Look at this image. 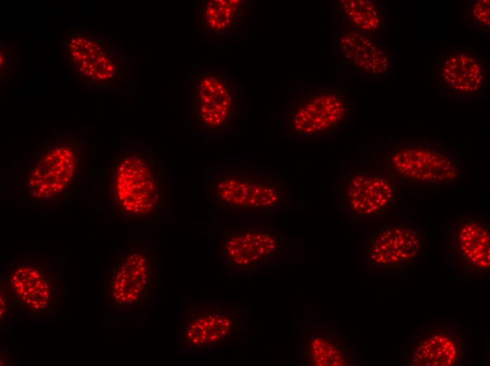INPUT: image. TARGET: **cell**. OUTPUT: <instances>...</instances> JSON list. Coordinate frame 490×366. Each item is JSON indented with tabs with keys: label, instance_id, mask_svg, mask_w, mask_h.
Returning a JSON list of instances; mask_svg holds the SVG:
<instances>
[{
	"label": "cell",
	"instance_id": "cell-1",
	"mask_svg": "<svg viewBox=\"0 0 490 366\" xmlns=\"http://www.w3.org/2000/svg\"><path fill=\"white\" fill-rule=\"evenodd\" d=\"M103 194L113 222L151 227L171 213L172 177L156 149L122 145L105 165Z\"/></svg>",
	"mask_w": 490,
	"mask_h": 366
},
{
	"label": "cell",
	"instance_id": "cell-2",
	"mask_svg": "<svg viewBox=\"0 0 490 366\" xmlns=\"http://www.w3.org/2000/svg\"><path fill=\"white\" fill-rule=\"evenodd\" d=\"M87 139L80 134L46 137L23 157L20 199L34 210L58 208L80 190L86 175Z\"/></svg>",
	"mask_w": 490,
	"mask_h": 366
},
{
	"label": "cell",
	"instance_id": "cell-3",
	"mask_svg": "<svg viewBox=\"0 0 490 366\" xmlns=\"http://www.w3.org/2000/svg\"><path fill=\"white\" fill-rule=\"evenodd\" d=\"M158 249L150 239L128 238L102 263L99 291L106 311L118 319L145 318L160 282Z\"/></svg>",
	"mask_w": 490,
	"mask_h": 366
},
{
	"label": "cell",
	"instance_id": "cell-4",
	"mask_svg": "<svg viewBox=\"0 0 490 366\" xmlns=\"http://www.w3.org/2000/svg\"><path fill=\"white\" fill-rule=\"evenodd\" d=\"M15 316L32 321L55 318L65 306V277L55 259L43 252L10 258L1 270Z\"/></svg>",
	"mask_w": 490,
	"mask_h": 366
},
{
	"label": "cell",
	"instance_id": "cell-5",
	"mask_svg": "<svg viewBox=\"0 0 490 366\" xmlns=\"http://www.w3.org/2000/svg\"><path fill=\"white\" fill-rule=\"evenodd\" d=\"M205 199L214 209L230 212H271L294 203L281 174L241 165L218 166L210 172Z\"/></svg>",
	"mask_w": 490,
	"mask_h": 366
},
{
	"label": "cell",
	"instance_id": "cell-6",
	"mask_svg": "<svg viewBox=\"0 0 490 366\" xmlns=\"http://www.w3.org/2000/svg\"><path fill=\"white\" fill-rule=\"evenodd\" d=\"M352 101L340 87L318 85L294 94L284 106L282 134L294 141H325L351 120Z\"/></svg>",
	"mask_w": 490,
	"mask_h": 366
},
{
	"label": "cell",
	"instance_id": "cell-7",
	"mask_svg": "<svg viewBox=\"0 0 490 366\" xmlns=\"http://www.w3.org/2000/svg\"><path fill=\"white\" fill-rule=\"evenodd\" d=\"M383 156V167L395 180L417 188H447L463 177L458 153L440 143L396 140Z\"/></svg>",
	"mask_w": 490,
	"mask_h": 366
},
{
	"label": "cell",
	"instance_id": "cell-8",
	"mask_svg": "<svg viewBox=\"0 0 490 366\" xmlns=\"http://www.w3.org/2000/svg\"><path fill=\"white\" fill-rule=\"evenodd\" d=\"M216 258L229 274L260 272L288 255L291 244L276 227L264 223L214 228Z\"/></svg>",
	"mask_w": 490,
	"mask_h": 366
},
{
	"label": "cell",
	"instance_id": "cell-9",
	"mask_svg": "<svg viewBox=\"0 0 490 366\" xmlns=\"http://www.w3.org/2000/svg\"><path fill=\"white\" fill-rule=\"evenodd\" d=\"M242 311L223 303L187 298L178 321V347L184 353L222 348L240 337Z\"/></svg>",
	"mask_w": 490,
	"mask_h": 366
},
{
	"label": "cell",
	"instance_id": "cell-10",
	"mask_svg": "<svg viewBox=\"0 0 490 366\" xmlns=\"http://www.w3.org/2000/svg\"><path fill=\"white\" fill-rule=\"evenodd\" d=\"M240 93L224 71L201 72L192 93L190 117L196 132L216 134L234 131L239 124Z\"/></svg>",
	"mask_w": 490,
	"mask_h": 366
},
{
	"label": "cell",
	"instance_id": "cell-11",
	"mask_svg": "<svg viewBox=\"0 0 490 366\" xmlns=\"http://www.w3.org/2000/svg\"><path fill=\"white\" fill-rule=\"evenodd\" d=\"M67 67L82 88L107 89L119 82L120 52L102 33L75 31L68 34Z\"/></svg>",
	"mask_w": 490,
	"mask_h": 366
},
{
	"label": "cell",
	"instance_id": "cell-12",
	"mask_svg": "<svg viewBox=\"0 0 490 366\" xmlns=\"http://www.w3.org/2000/svg\"><path fill=\"white\" fill-rule=\"evenodd\" d=\"M398 194L396 180L383 166L345 171L340 175L339 203L353 216L380 217L397 206Z\"/></svg>",
	"mask_w": 490,
	"mask_h": 366
},
{
	"label": "cell",
	"instance_id": "cell-13",
	"mask_svg": "<svg viewBox=\"0 0 490 366\" xmlns=\"http://www.w3.org/2000/svg\"><path fill=\"white\" fill-rule=\"evenodd\" d=\"M434 77L437 94L458 101H478L486 86V62L470 46L445 49L436 55Z\"/></svg>",
	"mask_w": 490,
	"mask_h": 366
},
{
	"label": "cell",
	"instance_id": "cell-14",
	"mask_svg": "<svg viewBox=\"0 0 490 366\" xmlns=\"http://www.w3.org/2000/svg\"><path fill=\"white\" fill-rule=\"evenodd\" d=\"M336 46L341 64L353 75L378 79L393 70L394 60L377 35L347 30L338 34Z\"/></svg>",
	"mask_w": 490,
	"mask_h": 366
},
{
	"label": "cell",
	"instance_id": "cell-15",
	"mask_svg": "<svg viewBox=\"0 0 490 366\" xmlns=\"http://www.w3.org/2000/svg\"><path fill=\"white\" fill-rule=\"evenodd\" d=\"M423 251L422 237L412 224L378 227L368 247V260L379 267H394L416 260Z\"/></svg>",
	"mask_w": 490,
	"mask_h": 366
},
{
	"label": "cell",
	"instance_id": "cell-16",
	"mask_svg": "<svg viewBox=\"0 0 490 366\" xmlns=\"http://www.w3.org/2000/svg\"><path fill=\"white\" fill-rule=\"evenodd\" d=\"M449 250L465 265L487 270L490 266L489 227L476 216H462L450 227Z\"/></svg>",
	"mask_w": 490,
	"mask_h": 366
},
{
	"label": "cell",
	"instance_id": "cell-17",
	"mask_svg": "<svg viewBox=\"0 0 490 366\" xmlns=\"http://www.w3.org/2000/svg\"><path fill=\"white\" fill-rule=\"evenodd\" d=\"M300 347L303 362L313 366H344L350 363L344 340L332 329L319 325L302 329Z\"/></svg>",
	"mask_w": 490,
	"mask_h": 366
},
{
	"label": "cell",
	"instance_id": "cell-18",
	"mask_svg": "<svg viewBox=\"0 0 490 366\" xmlns=\"http://www.w3.org/2000/svg\"><path fill=\"white\" fill-rule=\"evenodd\" d=\"M339 20L346 23L348 30L378 36L384 31L386 15L379 4L372 0H341L337 2Z\"/></svg>",
	"mask_w": 490,
	"mask_h": 366
},
{
	"label": "cell",
	"instance_id": "cell-19",
	"mask_svg": "<svg viewBox=\"0 0 490 366\" xmlns=\"http://www.w3.org/2000/svg\"><path fill=\"white\" fill-rule=\"evenodd\" d=\"M458 358V348L454 339L446 334L435 333L415 343L410 363L417 366H452Z\"/></svg>",
	"mask_w": 490,
	"mask_h": 366
},
{
	"label": "cell",
	"instance_id": "cell-20",
	"mask_svg": "<svg viewBox=\"0 0 490 366\" xmlns=\"http://www.w3.org/2000/svg\"><path fill=\"white\" fill-rule=\"evenodd\" d=\"M244 9L241 0H211L204 4L202 15L211 30L226 34L239 25Z\"/></svg>",
	"mask_w": 490,
	"mask_h": 366
},
{
	"label": "cell",
	"instance_id": "cell-21",
	"mask_svg": "<svg viewBox=\"0 0 490 366\" xmlns=\"http://www.w3.org/2000/svg\"><path fill=\"white\" fill-rule=\"evenodd\" d=\"M489 0H477L467 9L463 20L470 25L474 30L487 32L490 27Z\"/></svg>",
	"mask_w": 490,
	"mask_h": 366
},
{
	"label": "cell",
	"instance_id": "cell-22",
	"mask_svg": "<svg viewBox=\"0 0 490 366\" xmlns=\"http://www.w3.org/2000/svg\"><path fill=\"white\" fill-rule=\"evenodd\" d=\"M12 298L5 281L0 278V328L6 329L13 325L15 317Z\"/></svg>",
	"mask_w": 490,
	"mask_h": 366
},
{
	"label": "cell",
	"instance_id": "cell-23",
	"mask_svg": "<svg viewBox=\"0 0 490 366\" xmlns=\"http://www.w3.org/2000/svg\"><path fill=\"white\" fill-rule=\"evenodd\" d=\"M14 62L13 46L4 44L1 48V77H7Z\"/></svg>",
	"mask_w": 490,
	"mask_h": 366
},
{
	"label": "cell",
	"instance_id": "cell-24",
	"mask_svg": "<svg viewBox=\"0 0 490 366\" xmlns=\"http://www.w3.org/2000/svg\"><path fill=\"white\" fill-rule=\"evenodd\" d=\"M0 357L1 366L14 365L15 357L13 353L11 347L6 345L4 341H1Z\"/></svg>",
	"mask_w": 490,
	"mask_h": 366
}]
</instances>
